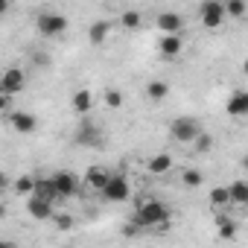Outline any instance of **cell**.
I'll return each instance as SVG.
<instances>
[{"label": "cell", "mask_w": 248, "mask_h": 248, "mask_svg": "<svg viewBox=\"0 0 248 248\" xmlns=\"http://www.w3.org/2000/svg\"><path fill=\"white\" fill-rule=\"evenodd\" d=\"M170 225V207L158 199H146L138 204L135 210V228H152V231H164Z\"/></svg>", "instance_id": "obj_1"}, {"label": "cell", "mask_w": 248, "mask_h": 248, "mask_svg": "<svg viewBox=\"0 0 248 248\" xmlns=\"http://www.w3.org/2000/svg\"><path fill=\"white\" fill-rule=\"evenodd\" d=\"M35 30H38V35H44V38H59V35H64V30H67V18H64L62 12H41V15L35 18Z\"/></svg>", "instance_id": "obj_2"}, {"label": "cell", "mask_w": 248, "mask_h": 248, "mask_svg": "<svg viewBox=\"0 0 248 248\" xmlns=\"http://www.w3.org/2000/svg\"><path fill=\"white\" fill-rule=\"evenodd\" d=\"M170 135L178 140V143H193L199 135H202V123L196 117H175L172 126H170Z\"/></svg>", "instance_id": "obj_3"}, {"label": "cell", "mask_w": 248, "mask_h": 248, "mask_svg": "<svg viewBox=\"0 0 248 248\" xmlns=\"http://www.w3.org/2000/svg\"><path fill=\"white\" fill-rule=\"evenodd\" d=\"M99 193H102L105 202H126L132 196V187H129V178L123 172H114V175H108V181Z\"/></svg>", "instance_id": "obj_4"}, {"label": "cell", "mask_w": 248, "mask_h": 248, "mask_svg": "<svg viewBox=\"0 0 248 248\" xmlns=\"http://www.w3.org/2000/svg\"><path fill=\"white\" fill-rule=\"evenodd\" d=\"M27 85V76L21 67H6L3 73H0V93L3 96H12V93H21Z\"/></svg>", "instance_id": "obj_5"}, {"label": "cell", "mask_w": 248, "mask_h": 248, "mask_svg": "<svg viewBox=\"0 0 248 248\" xmlns=\"http://www.w3.org/2000/svg\"><path fill=\"white\" fill-rule=\"evenodd\" d=\"M50 181H53V190H56L59 199H70V196H76V190H79V178H76L73 172H67V170L53 172Z\"/></svg>", "instance_id": "obj_6"}, {"label": "cell", "mask_w": 248, "mask_h": 248, "mask_svg": "<svg viewBox=\"0 0 248 248\" xmlns=\"http://www.w3.org/2000/svg\"><path fill=\"white\" fill-rule=\"evenodd\" d=\"M199 18L207 30H219L225 24V6L219 3V0H207V3H202L199 9Z\"/></svg>", "instance_id": "obj_7"}, {"label": "cell", "mask_w": 248, "mask_h": 248, "mask_svg": "<svg viewBox=\"0 0 248 248\" xmlns=\"http://www.w3.org/2000/svg\"><path fill=\"white\" fill-rule=\"evenodd\" d=\"M155 27H158L164 35H181V30H184V18H181L178 12H161V15L155 18Z\"/></svg>", "instance_id": "obj_8"}, {"label": "cell", "mask_w": 248, "mask_h": 248, "mask_svg": "<svg viewBox=\"0 0 248 248\" xmlns=\"http://www.w3.org/2000/svg\"><path fill=\"white\" fill-rule=\"evenodd\" d=\"M9 123H12V129H15L18 135H32V132L38 129V117H32L30 111H12Z\"/></svg>", "instance_id": "obj_9"}, {"label": "cell", "mask_w": 248, "mask_h": 248, "mask_svg": "<svg viewBox=\"0 0 248 248\" xmlns=\"http://www.w3.org/2000/svg\"><path fill=\"white\" fill-rule=\"evenodd\" d=\"M99 140H102L99 129L93 126L91 120H82V126L76 132V143H82V146H99Z\"/></svg>", "instance_id": "obj_10"}, {"label": "cell", "mask_w": 248, "mask_h": 248, "mask_svg": "<svg viewBox=\"0 0 248 248\" xmlns=\"http://www.w3.org/2000/svg\"><path fill=\"white\" fill-rule=\"evenodd\" d=\"M181 50H184V38L181 35H161V41H158V53L161 56L175 59V56H181Z\"/></svg>", "instance_id": "obj_11"}, {"label": "cell", "mask_w": 248, "mask_h": 248, "mask_svg": "<svg viewBox=\"0 0 248 248\" xmlns=\"http://www.w3.org/2000/svg\"><path fill=\"white\" fill-rule=\"evenodd\" d=\"M27 213L32 216V219H38V222H44V219H53V204H47V202H41V199H35V196H30L27 199Z\"/></svg>", "instance_id": "obj_12"}, {"label": "cell", "mask_w": 248, "mask_h": 248, "mask_svg": "<svg viewBox=\"0 0 248 248\" xmlns=\"http://www.w3.org/2000/svg\"><path fill=\"white\" fill-rule=\"evenodd\" d=\"M108 35H111V21H93L91 30H88V41H91L93 47H102Z\"/></svg>", "instance_id": "obj_13"}, {"label": "cell", "mask_w": 248, "mask_h": 248, "mask_svg": "<svg viewBox=\"0 0 248 248\" xmlns=\"http://www.w3.org/2000/svg\"><path fill=\"white\" fill-rule=\"evenodd\" d=\"M225 111H228L231 117H245V114H248V93H245V91H233V96L228 99Z\"/></svg>", "instance_id": "obj_14"}, {"label": "cell", "mask_w": 248, "mask_h": 248, "mask_svg": "<svg viewBox=\"0 0 248 248\" xmlns=\"http://www.w3.org/2000/svg\"><path fill=\"white\" fill-rule=\"evenodd\" d=\"M32 196H35V199H41V202H47V204H56V202H59V196H56V190H53V181H50V178H35Z\"/></svg>", "instance_id": "obj_15"}, {"label": "cell", "mask_w": 248, "mask_h": 248, "mask_svg": "<svg viewBox=\"0 0 248 248\" xmlns=\"http://www.w3.org/2000/svg\"><path fill=\"white\" fill-rule=\"evenodd\" d=\"M228 202L231 204H248V184L242 181V178H236L233 184H228Z\"/></svg>", "instance_id": "obj_16"}, {"label": "cell", "mask_w": 248, "mask_h": 248, "mask_svg": "<svg viewBox=\"0 0 248 248\" xmlns=\"http://www.w3.org/2000/svg\"><path fill=\"white\" fill-rule=\"evenodd\" d=\"M108 170L105 167H91L88 172H85V187H93V190H102L105 187V181H108Z\"/></svg>", "instance_id": "obj_17"}, {"label": "cell", "mask_w": 248, "mask_h": 248, "mask_svg": "<svg viewBox=\"0 0 248 248\" xmlns=\"http://www.w3.org/2000/svg\"><path fill=\"white\" fill-rule=\"evenodd\" d=\"M91 108H93V93H91V91H85V88H82V91H76V93H73V111L85 117Z\"/></svg>", "instance_id": "obj_18"}, {"label": "cell", "mask_w": 248, "mask_h": 248, "mask_svg": "<svg viewBox=\"0 0 248 248\" xmlns=\"http://www.w3.org/2000/svg\"><path fill=\"white\" fill-rule=\"evenodd\" d=\"M170 170H172V155L161 152V155H152V158H149V172H152V175H164V172H170Z\"/></svg>", "instance_id": "obj_19"}, {"label": "cell", "mask_w": 248, "mask_h": 248, "mask_svg": "<svg viewBox=\"0 0 248 248\" xmlns=\"http://www.w3.org/2000/svg\"><path fill=\"white\" fill-rule=\"evenodd\" d=\"M167 93H170V85H167L164 79H152V82L146 85V96H149L152 102H161V99H167Z\"/></svg>", "instance_id": "obj_20"}, {"label": "cell", "mask_w": 248, "mask_h": 248, "mask_svg": "<svg viewBox=\"0 0 248 248\" xmlns=\"http://www.w3.org/2000/svg\"><path fill=\"white\" fill-rule=\"evenodd\" d=\"M216 231H219L222 239H233V236H236V222H233L231 216L219 213V216H216Z\"/></svg>", "instance_id": "obj_21"}, {"label": "cell", "mask_w": 248, "mask_h": 248, "mask_svg": "<svg viewBox=\"0 0 248 248\" xmlns=\"http://www.w3.org/2000/svg\"><path fill=\"white\" fill-rule=\"evenodd\" d=\"M32 187H35V178H32V175H18L12 190H15L18 196H32Z\"/></svg>", "instance_id": "obj_22"}, {"label": "cell", "mask_w": 248, "mask_h": 248, "mask_svg": "<svg viewBox=\"0 0 248 248\" xmlns=\"http://www.w3.org/2000/svg\"><path fill=\"white\" fill-rule=\"evenodd\" d=\"M181 184H184V187H190V190H196V187H202V184H204V175H202L199 170H184Z\"/></svg>", "instance_id": "obj_23"}, {"label": "cell", "mask_w": 248, "mask_h": 248, "mask_svg": "<svg viewBox=\"0 0 248 248\" xmlns=\"http://www.w3.org/2000/svg\"><path fill=\"white\" fill-rule=\"evenodd\" d=\"M210 204L213 207H219V210H225L231 202H228V187H213L210 190Z\"/></svg>", "instance_id": "obj_24"}, {"label": "cell", "mask_w": 248, "mask_h": 248, "mask_svg": "<svg viewBox=\"0 0 248 248\" xmlns=\"http://www.w3.org/2000/svg\"><path fill=\"white\" fill-rule=\"evenodd\" d=\"M120 24L126 27V30H138L140 27V12L138 9H126V12L120 15Z\"/></svg>", "instance_id": "obj_25"}, {"label": "cell", "mask_w": 248, "mask_h": 248, "mask_svg": "<svg viewBox=\"0 0 248 248\" xmlns=\"http://www.w3.org/2000/svg\"><path fill=\"white\" fill-rule=\"evenodd\" d=\"M222 6H225V15H231V18H242L248 12V6L242 0H231V3H222Z\"/></svg>", "instance_id": "obj_26"}, {"label": "cell", "mask_w": 248, "mask_h": 248, "mask_svg": "<svg viewBox=\"0 0 248 248\" xmlns=\"http://www.w3.org/2000/svg\"><path fill=\"white\" fill-rule=\"evenodd\" d=\"M193 146H196V152H199V155H204V152H210V146H213V138H210L207 132H202V135L193 140Z\"/></svg>", "instance_id": "obj_27"}, {"label": "cell", "mask_w": 248, "mask_h": 248, "mask_svg": "<svg viewBox=\"0 0 248 248\" xmlns=\"http://www.w3.org/2000/svg\"><path fill=\"white\" fill-rule=\"evenodd\" d=\"M53 225H56L59 231H70V228H73V216H70V213H53Z\"/></svg>", "instance_id": "obj_28"}, {"label": "cell", "mask_w": 248, "mask_h": 248, "mask_svg": "<svg viewBox=\"0 0 248 248\" xmlns=\"http://www.w3.org/2000/svg\"><path fill=\"white\" fill-rule=\"evenodd\" d=\"M105 105H108V108H120V105H123V93H120L117 88H108V91H105Z\"/></svg>", "instance_id": "obj_29"}, {"label": "cell", "mask_w": 248, "mask_h": 248, "mask_svg": "<svg viewBox=\"0 0 248 248\" xmlns=\"http://www.w3.org/2000/svg\"><path fill=\"white\" fill-rule=\"evenodd\" d=\"M32 62L41 64V67H47V64H50V56H47V53H32Z\"/></svg>", "instance_id": "obj_30"}, {"label": "cell", "mask_w": 248, "mask_h": 248, "mask_svg": "<svg viewBox=\"0 0 248 248\" xmlns=\"http://www.w3.org/2000/svg\"><path fill=\"white\" fill-rule=\"evenodd\" d=\"M0 248H18V242H12V239H0Z\"/></svg>", "instance_id": "obj_31"}, {"label": "cell", "mask_w": 248, "mask_h": 248, "mask_svg": "<svg viewBox=\"0 0 248 248\" xmlns=\"http://www.w3.org/2000/svg\"><path fill=\"white\" fill-rule=\"evenodd\" d=\"M3 187H9V178H6V172H3V170H0V190H3Z\"/></svg>", "instance_id": "obj_32"}, {"label": "cell", "mask_w": 248, "mask_h": 248, "mask_svg": "<svg viewBox=\"0 0 248 248\" xmlns=\"http://www.w3.org/2000/svg\"><path fill=\"white\" fill-rule=\"evenodd\" d=\"M6 108H9V96L0 93V111H6Z\"/></svg>", "instance_id": "obj_33"}, {"label": "cell", "mask_w": 248, "mask_h": 248, "mask_svg": "<svg viewBox=\"0 0 248 248\" xmlns=\"http://www.w3.org/2000/svg\"><path fill=\"white\" fill-rule=\"evenodd\" d=\"M9 12V3H6V0H0V15H6Z\"/></svg>", "instance_id": "obj_34"}, {"label": "cell", "mask_w": 248, "mask_h": 248, "mask_svg": "<svg viewBox=\"0 0 248 248\" xmlns=\"http://www.w3.org/2000/svg\"><path fill=\"white\" fill-rule=\"evenodd\" d=\"M3 216H6V204H3V202H0V219H3Z\"/></svg>", "instance_id": "obj_35"}]
</instances>
